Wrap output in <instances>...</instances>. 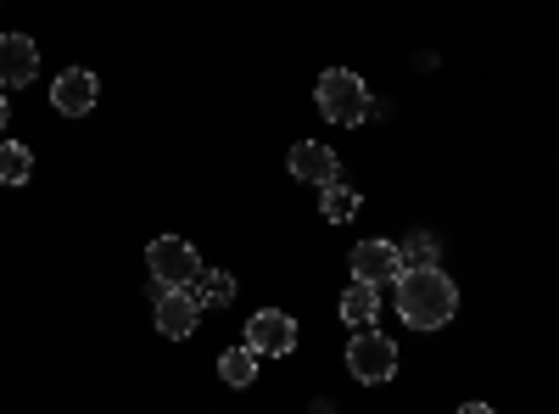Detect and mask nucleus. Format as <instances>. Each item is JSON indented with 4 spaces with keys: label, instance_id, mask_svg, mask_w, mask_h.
I'll use <instances>...</instances> for the list:
<instances>
[{
    "label": "nucleus",
    "instance_id": "ddd939ff",
    "mask_svg": "<svg viewBox=\"0 0 559 414\" xmlns=\"http://www.w3.org/2000/svg\"><path fill=\"white\" fill-rule=\"evenodd\" d=\"M358 191L353 186H342V179H336V186H324L319 191V213H324V224H347V218H358Z\"/></svg>",
    "mask_w": 559,
    "mask_h": 414
},
{
    "label": "nucleus",
    "instance_id": "dca6fc26",
    "mask_svg": "<svg viewBox=\"0 0 559 414\" xmlns=\"http://www.w3.org/2000/svg\"><path fill=\"white\" fill-rule=\"evenodd\" d=\"M218 376H224L229 387H252V381H258V353H252V347H229V353L218 358Z\"/></svg>",
    "mask_w": 559,
    "mask_h": 414
},
{
    "label": "nucleus",
    "instance_id": "6e6552de",
    "mask_svg": "<svg viewBox=\"0 0 559 414\" xmlns=\"http://www.w3.org/2000/svg\"><path fill=\"white\" fill-rule=\"evenodd\" d=\"M51 102H57L62 118H90V113H96V102H102V84H96V73L68 68V73H57V84H51Z\"/></svg>",
    "mask_w": 559,
    "mask_h": 414
},
{
    "label": "nucleus",
    "instance_id": "a211bd4d",
    "mask_svg": "<svg viewBox=\"0 0 559 414\" xmlns=\"http://www.w3.org/2000/svg\"><path fill=\"white\" fill-rule=\"evenodd\" d=\"M0 129H7V90H0Z\"/></svg>",
    "mask_w": 559,
    "mask_h": 414
},
{
    "label": "nucleus",
    "instance_id": "20e7f679",
    "mask_svg": "<svg viewBox=\"0 0 559 414\" xmlns=\"http://www.w3.org/2000/svg\"><path fill=\"white\" fill-rule=\"evenodd\" d=\"M347 370H353V381H364V387L392 381V376H397V342L381 336V331H353V342H347Z\"/></svg>",
    "mask_w": 559,
    "mask_h": 414
},
{
    "label": "nucleus",
    "instance_id": "423d86ee",
    "mask_svg": "<svg viewBox=\"0 0 559 414\" xmlns=\"http://www.w3.org/2000/svg\"><path fill=\"white\" fill-rule=\"evenodd\" d=\"M353 281L364 286H397L403 281V258H397V241H358L353 247Z\"/></svg>",
    "mask_w": 559,
    "mask_h": 414
},
{
    "label": "nucleus",
    "instance_id": "f3484780",
    "mask_svg": "<svg viewBox=\"0 0 559 414\" xmlns=\"http://www.w3.org/2000/svg\"><path fill=\"white\" fill-rule=\"evenodd\" d=\"M459 414H492L487 403H459Z\"/></svg>",
    "mask_w": 559,
    "mask_h": 414
},
{
    "label": "nucleus",
    "instance_id": "39448f33",
    "mask_svg": "<svg viewBox=\"0 0 559 414\" xmlns=\"http://www.w3.org/2000/svg\"><path fill=\"white\" fill-rule=\"evenodd\" d=\"M247 347L258 358H286L297 347V319L292 314H280V308H263L247 319Z\"/></svg>",
    "mask_w": 559,
    "mask_h": 414
},
{
    "label": "nucleus",
    "instance_id": "1a4fd4ad",
    "mask_svg": "<svg viewBox=\"0 0 559 414\" xmlns=\"http://www.w3.org/2000/svg\"><path fill=\"white\" fill-rule=\"evenodd\" d=\"M292 174L297 179H308V186H336V174H342V163H336V152L324 146V141H297L292 146Z\"/></svg>",
    "mask_w": 559,
    "mask_h": 414
},
{
    "label": "nucleus",
    "instance_id": "f8f14e48",
    "mask_svg": "<svg viewBox=\"0 0 559 414\" xmlns=\"http://www.w3.org/2000/svg\"><path fill=\"white\" fill-rule=\"evenodd\" d=\"M191 297H197V308H218V303H229V297H236V274H229V269H202V274H197V286H191Z\"/></svg>",
    "mask_w": 559,
    "mask_h": 414
},
{
    "label": "nucleus",
    "instance_id": "f257e3e1",
    "mask_svg": "<svg viewBox=\"0 0 559 414\" xmlns=\"http://www.w3.org/2000/svg\"><path fill=\"white\" fill-rule=\"evenodd\" d=\"M397 314L408 331H442L459 314V286L442 269H408L397 281Z\"/></svg>",
    "mask_w": 559,
    "mask_h": 414
},
{
    "label": "nucleus",
    "instance_id": "0eeeda50",
    "mask_svg": "<svg viewBox=\"0 0 559 414\" xmlns=\"http://www.w3.org/2000/svg\"><path fill=\"white\" fill-rule=\"evenodd\" d=\"M39 79V45L28 34H0V90H23Z\"/></svg>",
    "mask_w": 559,
    "mask_h": 414
},
{
    "label": "nucleus",
    "instance_id": "7ed1b4c3",
    "mask_svg": "<svg viewBox=\"0 0 559 414\" xmlns=\"http://www.w3.org/2000/svg\"><path fill=\"white\" fill-rule=\"evenodd\" d=\"M146 269H152L157 292H191V286H197V274H202V258H197L191 241L157 236V241L146 247Z\"/></svg>",
    "mask_w": 559,
    "mask_h": 414
},
{
    "label": "nucleus",
    "instance_id": "4468645a",
    "mask_svg": "<svg viewBox=\"0 0 559 414\" xmlns=\"http://www.w3.org/2000/svg\"><path fill=\"white\" fill-rule=\"evenodd\" d=\"M397 258H403V274H408V269H437L442 247H437V236H426V229H414L408 241H397Z\"/></svg>",
    "mask_w": 559,
    "mask_h": 414
},
{
    "label": "nucleus",
    "instance_id": "9d476101",
    "mask_svg": "<svg viewBox=\"0 0 559 414\" xmlns=\"http://www.w3.org/2000/svg\"><path fill=\"white\" fill-rule=\"evenodd\" d=\"M197 319H202V308H197L191 292H157V331L168 342H185L197 331Z\"/></svg>",
    "mask_w": 559,
    "mask_h": 414
},
{
    "label": "nucleus",
    "instance_id": "2eb2a0df",
    "mask_svg": "<svg viewBox=\"0 0 559 414\" xmlns=\"http://www.w3.org/2000/svg\"><path fill=\"white\" fill-rule=\"evenodd\" d=\"M34 174V152L17 141H0V186H28Z\"/></svg>",
    "mask_w": 559,
    "mask_h": 414
},
{
    "label": "nucleus",
    "instance_id": "9b49d317",
    "mask_svg": "<svg viewBox=\"0 0 559 414\" xmlns=\"http://www.w3.org/2000/svg\"><path fill=\"white\" fill-rule=\"evenodd\" d=\"M376 314H381V292H376V286L353 281V286L342 292V319H347L353 331H376Z\"/></svg>",
    "mask_w": 559,
    "mask_h": 414
},
{
    "label": "nucleus",
    "instance_id": "f03ea898",
    "mask_svg": "<svg viewBox=\"0 0 559 414\" xmlns=\"http://www.w3.org/2000/svg\"><path fill=\"white\" fill-rule=\"evenodd\" d=\"M313 102H319V113H324V118H331V123H342V129H353V123H369V113H376V102H369V84H364L358 73H347V68L319 73Z\"/></svg>",
    "mask_w": 559,
    "mask_h": 414
}]
</instances>
